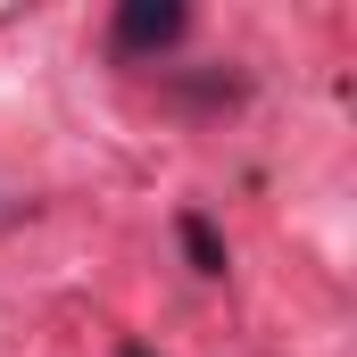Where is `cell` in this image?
I'll return each instance as SVG.
<instances>
[{
    "mask_svg": "<svg viewBox=\"0 0 357 357\" xmlns=\"http://www.w3.org/2000/svg\"><path fill=\"white\" fill-rule=\"evenodd\" d=\"M183 33H191L183 0H116V17H108V50L116 59H167Z\"/></svg>",
    "mask_w": 357,
    "mask_h": 357,
    "instance_id": "obj_1",
    "label": "cell"
},
{
    "mask_svg": "<svg viewBox=\"0 0 357 357\" xmlns=\"http://www.w3.org/2000/svg\"><path fill=\"white\" fill-rule=\"evenodd\" d=\"M175 241H183V258H191V274H208V282L225 274V233H216L199 208H183V216H175Z\"/></svg>",
    "mask_w": 357,
    "mask_h": 357,
    "instance_id": "obj_2",
    "label": "cell"
},
{
    "mask_svg": "<svg viewBox=\"0 0 357 357\" xmlns=\"http://www.w3.org/2000/svg\"><path fill=\"white\" fill-rule=\"evenodd\" d=\"M116 357H158V349H150V341H125V349H116Z\"/></svg>",
    "mask_w": 357,
    "mask_h": 357,
    "instance_id": "obj_3",
    "label": "cell"
},
{
    "mask_svg": "<svg viewBox=\"0 0 357 357\" xmlns=\"http://www.w3.org/2000/svg\"><path fill=\"white\" fill-rule=\"evenodd\" d=\"M0 225H17V199H0Z\"/></svg>",
    "mask_w": 357,
    "mask_h": 357,
    "instance_id": "obj_4",
    "label": "cell"
}]
</instances>
